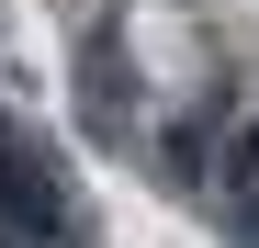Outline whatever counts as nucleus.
<instances>
[{"instance_id":"2","label":"nucleus","mask_w":259,"mask_h":248,"mask_svg":"<svg viewBox=\"0 0 259 248\" xmlns=\"http://www.w3.org/2000/svg\"><path fill=\"white\" fill-rule=\"evenodd\" d=\"M12 147H23V136H12V124H0V158H12Z\"/></svg>"},{"instance_id":"1","label":"nucleus","mask_w":259,"mask_h":248,"mask_svg":"<svg viewBox=\"0 0 259 248\" xmlns=\"http://www.w3.org/2000/svg\"><path fill=\"white\" fill-rule=\"evenodd\" d=\"M248 248H259V192H248Z\"/></svg>"}]
</instances>
